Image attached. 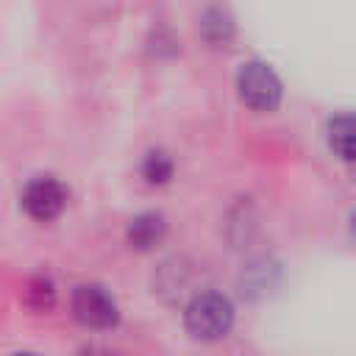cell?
<instances>
[{"label":"cell","instance_id":"3","mask_svg":"<svg viewBox=\"0 0 356 356\" xmlns=\"http://www.w3.org/2000/svg\"><path fill=\"white\" fill-rule=\"evenodd\" d=\"M72 317L86 328H111L120 320L117 300L100 284H81L72 289Z\"/></svg>","mask_w":356,"mask_h":356},{"label":"cell","instance_id":"1","mask_svg":"<svg viewBox=\"0 0 356 356\" xmlns=\"http://www.w3.org/2000/svg\"><path fill=\"white\" fill-rule=\"evenodd\" d=\"M184 325L195 339H203V342L220 339L234 325V306L222 292H214V289L197 292L186 303Z\"/></svg>","mask_w":356,"mask_h":356},{"label":"cell","instance_id":"12","mask_svg":"<svg viewBox=\"0 0 356 356\" xmlns=\"http://www.w3.org/2000/svg\"><path fill=\"white\" fill-rule=\"evenodd\" d=\"M89 356H95V353H89Z\"/></svg>","mask_w":356,"mask_h":356},{"label":"cell","instance_id":"8","mask_svg":"<svg viewBox=\"0 0 356 356\" xmlns=\"http://www.w3.org/2000/svg\"><path fill=\"white\" fill-rule=\"evenodd\" d=\"M25 303H28L33 312H47V309H53V303H56V286H53V281H50V278H42V275L31 278L28 286H25Z\"/></svg>","mask_w":356,"mask_h":356},{"label":"cell","instance_id":"10","mask_svg":"<svg viewBox=\"0 0 356 356\" xmlns=\"http://www.w3.org/2000/svg\"><path fill=\"white\" fill-rule=\"evenodd\" d=\"M353 236H356V214H353Z\"/></svg>","mask_w":356,"mask_h":356},{"label":"cell","instance_id":"7","mask_svg":"<svg viewBox=\"0 0 356 356\" xmlns=\"http://www.w3.org/2000/svg\"><path fill=\"white\" fill-rule=\"evenodd\" d=\"M200 31H203V36H206L209 44L220 47V44H225V42L231 39V33H234V22H231L228 14H222L220 8H209V11L203 14Z\"/></svg>","mask_w":356,"mask_h":356},{"label":"cell","instance_id":"6","mask_svg":"<svg viewBox=\"0 0 356 356\" xmlns=\"http://www.w3.org/2000/svg\"><path fill=\"white\" fill-rule=\"evenodd\" d=\"M328 147L345 161H356V114H339L328 122Z\"/></svg>","mask_w":356,"mask_h":356},{"label":"cell","instance_id":"2","mask_svg":"<svg viewBox=\"0 0 356 356\" xmlns=\"http://www.w3.org/2000/svg\"><path fill=\"white\" fill-rule=\"evenodd\" d=\"M236 89L245 106L253 111H273L281 103V81L275 70L264 61H248L242 64L236 75Z\"/></svg>","mask_w":356,"mask_h":356},{"label":"cell","instance_id":"4","mask_svg":"<svg viewBox=\"0 0 356 356\" xmlns=\"http://www.w3.org/2000/svg\"><path fill=\"white\" fill-rule=\"evenodd\" d=\"M67 206V186L53 175H36L22 189V209L33 220H53Z\"/></svg>","mask_w":356,"mask_h":356},{"label":"cell","instance_id":"9","mask_svg":"<svg viewBox=\"0 0 356 356\" xmlns=\"http://www.w3.org/2000/svg\"><path fill=\"white\" fill-rule=\"evenodd\" d=\"M142 175L147 184H167L172 178V159L164 150H150L142 161Z\"/></svg>","mask_w":356,"mask_h":356},{"label":"cell","instance_id":"11","mask_svg":"<svg viewBox=\"0 0 356 356\" xmlns=\"http://www.w3.org/2000/svg\"><path fill=\"white\" fill-rule=\"evenodd\" d=\"M17 356H36V353H17Z\"/></svg>","mask_w":356,"mask_h":356},{"label":"cell","instance_id":"5","mask_svg":"<svg viewBox=\"0 0 356 356\" xmlns=\"http://www.w3.org/2000/svg\"><path fill=\"white\" fill-rule=\"evenodd\" d=\"M167 234V222L161 214L156 211H145V214H136L131 222H128V245L136 248V250H150L156 248Z\"/></svg>","mask_w":356,"mask_h":356}]
</instances>
